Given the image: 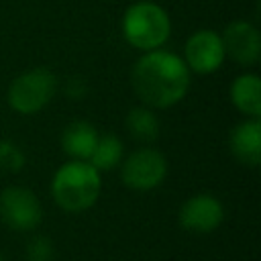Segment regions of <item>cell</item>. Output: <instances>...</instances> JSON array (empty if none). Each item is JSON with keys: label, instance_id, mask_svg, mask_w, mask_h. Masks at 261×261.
<instances>
[{"label": "cell", "instance_id": "obj_1", "mask_svg": "<svg viewBox=\"0 0 261 261\" xmlns=\"http://www.w3.org/2000/svg\"><path fill=\"white\" fill-rule=\"evenodd\" d=\"M192 73L184 59L167 49L143 53L130 69V88L149 108H171L190 90Z\"/></svg>", "mask_w": 261, "mask_h": 261}, {"label": "cell", "instance_id": "obj_2", "mask_svg": "<svg viewBox=\"0 0 261 261\" xmlns=\"http://www.w3.org/2000/svg\"><path fill=\"white\" fill-rule=\"evenodd\" d=\"M102 194V173L90 161L69 159L51 177V198L63 212L80 214L90 210Z\"/></svg>", "mask_w": 261, "mask_h": 261}, {"label": "cell", "instance_id": "obj_3", "mask_svg": "<svg viewBox=\"0 0 261 261\" xmlns=\"http://www.w3.org/2000/svg\"><path fill=\"white\" fill-rule=\"evenodd\" d=\"M120 33L133 49L141 53L155 51L169 41L171 18L161 4L153 0H139L126 6L120 20Z\"/></svg>", "mask_w": 261, "mask_h": 261}, {"label": "cell", "instance_id": "obj_4", "mask_svg": "<svg viewBox=\"0 0 261 261\" xmlns=\"http://www.w3.org/2000/svg\"><path fill=\"white\" fill-rule=\"evenodd\" d=\"M57 92V77L47 67H33L16 75L8 90L6 102L8 106L22 116H31L41 112Z\"/></svg>", "mask_w": 261, "mask_h": 261}, {"label": "cell", "instance_id": "obj_5", "mask_svg": "<svg viewBox=\"0 0 261 261\" xmlns=\"http://www.w3.org/2000/svg\"><path fill=\"white\" fill-rule=\"evenodd\" d=\"M118 167L122 184L133 192H151L167 177V157L149 145L130 151Z\"/></svg>", "mask_w": 261, "mask_h": 261}, {"label": "cell", "instance_id": "obj_6", "mask_svg": "<svg viewBox=\"0 0 261 261\" xmlns=\"http://www.w3.org/2000/svg\"><path fill=\"white\" fill-rule=\"evenodd\" d=\"M0 218L16 232H33L43 220L39 196L24 186H8L0 192Z\"/></svg>", "mask_w": 261, "mask_h": 261}, {"label": "cell", "instance_id": "obj_7", "mask_svg": "<svg viewBox=\"0 0 261 261\" xmlns=\"http://www.w3.org/2000/svg\"><path fill=\"white\" fill-rule=\"evenodd\" d=\"M181 59L188 65L190 73L208 75V73L218 71L226 59L220 33L212 29H200L192 33L184 45Z\"/></svg>", "mask_w": 261, "mask_h": 261}, {"label": "cell", "instance_id": "obj_8", "mask_svg": "<svg viewBox=\"0 0 261 261\" xmlns=\"http://www.w3.org/2000/svg\"><path fill=\"white\" fill-rule=\"evenodd\" d=\"M224 214H226L224 206L216 196L194 194L181 204L177 212V220H179V226L188 232L208 234L224 222Z\"/></svg>", "mask_w": 261, "mask_h": 261}, {"label": "cell", "instance_id": "obj_9", "mask_svg": "<svg viewBox=\"0 0 261 261\" xmlns=\"http://www.w3.org/2000/svg\"><path fill=\"white\" fill-rule=\"evenodd\" d=\"M224 53L241 67H253L261 59V35L249 20H232L220 33Z\"/></svg>", "mask_w": 261, "mask_h": 261}, {"label": "cell", "instance_id": "obj_10", "mask_svg": "<svg viewBox=\"0 0 261 261\" xmlns=\"http://www.w3.org/2000/svg\"><path fill=\"white\" fill-rule=\"evenodd\" d=\"M228 149L239 163L247 167H259L261 163V120L245 118L243 122H239L230 130Z\"/></svg>", "mask_w": 261, "mask_h": 261}, {"label": "cell", "instance_id": "obj_11", "mask_svg": "<svg viewBox=\"0 0 261 261\" xmlns=\"http://www.w3.org/2000/svg\"><path fill=\"white\" fill-rule=\"evenodd\" d=\"M232 106L247 118L261 116V77L253 71L237 75L228 90Z\"/></svg>", "mask_w": 261, "mask_h": 261}, {"label": "cell", "instance_id": "obj_12", "mask_svg": "<svg viewBox=\"0 0 261 261\" xmlns=\"http://www.w3.org/2000/svg\"><path fill=\"white\" fill-rule=\"evenodd\" d=\"M98 130L88 120H73L61 130V149L69 159L88 161L96 143H98Z\"/></svg>", "mask_w": 261, "mask_h": 261}, {"label": "cell", "instance_id": "obj_13", "mask_svg": "<svg viewBox=\"0 0 261 261\" xmlns=\"http://www.w3.org/2000/svg\"><path fill=\"white\" fill-rule=\"evenodd\" d=\"M124 126H126L128 135L135 141L145 143V145H151L159 137V128H161L157 114L149 106L130 108L128 114H126V118H124Z\"/></svg>", "mask_w": 261, "mask_h": 261}, {"label": "cell", "instance_id": "obj_14", "mask_svg": "<svg viewBox=\"0 0 261 261\" xmlns=\"http://www.w3.org/2000/svg\"><path fill=\"white\" fill-rule=\"evenodd\" d=\"M122 157H124L122 141L116 135L108 133V135H100L98 137V143H96V147H94V151H92L88 161L102 173V171H110V169L118 167Z\"/></svg>", "mask_w": 261, "mask_h": 261}, {"label": "cell", "instance_id": "obj_15", "mask_svg": "<svg viewBox=\"0 0 261 261\" xmlns=\"http://www.w3.org/2000/svg\"><path fill=\"white\" fill-rule=\"evenodd\" d=\"M24 163H27V157L22 149L10 139H0V171L16 173L24 167Z\"/></svg>", "mask_w": 261, "mask_h": 261}, {"label": "cell", "instance_id": "obj_16", "mask_svg": "<svg viewBox=\"0 0 261 261\" xmlns=\"http://www.w3.org/2000/svg\"><path fill=\"white\" fill-rule=\"evenodd\" d=\"M27 261H55V245L47 234H35L24 249Z\"/></svg>", "mask_w": 261, "mask_h": 261}, {"label": "cell", "instance_id": "obj_17", "mask_svg": "<svg viewBox=\"0 0 261 261\" xmlns=\"http://www.w3.org/2000/svg\"><path fill=\"white\" fill-rule=\"evenodd\" d=\"M0 261H2V255H0Z\"/></svg>", "mask_w": 261, "mask_h": 261}]
</instances>
